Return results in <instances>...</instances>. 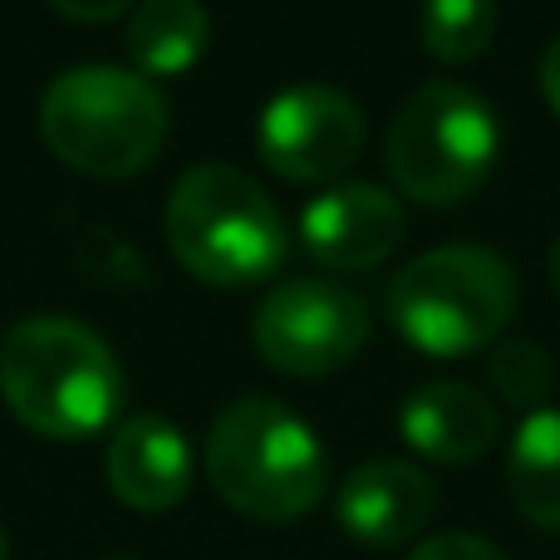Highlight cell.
<instances>
[{
	"label": "cell",
	"mask_w": 560,
	"mask_h": 560,
	"mask_svg": "<svg viewBox=\"0 0 560 560\" xmlns=\"http://www.w3.org/2000/svg\"><path fill=\"white\" fill-rule=\"evenodd\" d=\"M516 271L492 246H438L388 280V325L428 359L497 345L516 315Z\"/></svg>",
	"instance_id": "5"
},
{
	"label": "cell",
	"mask_w": 560,
	"mask_h": 560,
	"mask_svg": "<svg viewBox=\"0 0 560 560\" xmlns=\"http://www.w3.org/2000/svg\"><path fill=\"white\" fill-rule=\"evenodd\" d=\"M404 202L378 183H335L300 212V242L310 261L329 271H369L388 261L404 246Z\"/></svg>",
	"instance_id": "9"
},
{
	"label": "cell",
	"mask_w": 560,
	"mask_h": 560,
	"mask_svg": "<svg viewBox=\"0 0 560 560\" xmlns=\"http://www.w3.org/2000/svg\"><path fill=\"white\" fill-rule=\"evenodd\" d=\"M39 138L84 177H133L163 153L167 98L153 79L118 65H74L39 94Z\"/></svg>",
	"instance_id": "4"
},
{
	"label": "cell",
	"mask_w": 560,
	"mask_h": 560,
	"mask_svg": "<svg viewBox=\"0 0 560 560\" xmlns=\"http://www.w3.org/2000/svg\"><path fill=\"white\" fill-rule=\"evenodd\" d=\"M163 232L177 266L217 290L261 285L285 266L290 232L276 197L232 163H197L173 183Z\"/></svg>",
	"instance_id": "3"
},
{
	"label": "cell",
	"mask_w": 560,
	"mask_h": 560,
	"mask_svg": "<svg viewBox=\"0 0 560 560\" xmlns=\"http://www.w3.org/2000/svg\"><path fill=\"white\" fill-rule=\"evenodd\" d=\"M108 492L133 512H173L187 502L197 477V457L187 433L163 413H133L118 418L108 433V457H104Z\"/></svg>",
	"instance_id": "11"
},
{
	"label": "cell",
	"mask_w": 560,
	"mask_h": 560,
	"mask_svg": "<svg viewBox=\"0 0 560 560\" xmlns=\"http://www.w3.org/2000/svg\"><path fill=\"white\" fill-rule=\"evenodd\" d=\"M541 94H546V104L560 114V35L546 45V55H541Z\"/></svg>",
	"instance_id": "19"
},
{
	"label": "cell",
	"mask_w": 560,
	"mask_h": 560,
	"mask_svg": "<svg viewBox=\"0 0 560 560\" xmlns=\"http://www.w3.org/2000/svg\"><path fill=\"white\" fill-rule=\"evenodd\" d=\"M369 305L339 280H280L252 315V345L276 374L325 378L339 374L369 345Z\"/></svg>",
	"instance_id": "7"
},
{
	"label": "cell",
	"mask_w": 560,
	"mask_h": 560,
	"mask_svg": "<svg viewBox=\"0 0 560 560\" xmlns=\"http://www.w3.org/2000/svg\"><path fill=\"white\" fill-rule=\"evenodd\" d=\"M502 153L497 114L477 89L428 79L398 104L384 138V167L404 197L423 207H457L492 177Z\"/></svg>",
	"instance_id": "6"
},
{
	"label": "cell",
	"mask_w": 560,
	"mask_h": 560,
	"mask_svg": "<svg viewBox=\"0 0 560 560\" xmlns=\"http://www.w3.org/2000/svg\"><path fill=\"white\" fill-rule=\"evenodd\" d=\"M124 364L104 335L65 315H30L0 339V398L30 433L84 443L124 413Z\"/></svg>",
	"instance_id": "1"
},
{
	"label": "cell",
	"mask_w": 560,
	"mask_h": 560,
	"mask_svg": "<svg viewBox=\"0 0 560 560\" xmlns=\"http://www.w3.org/2000/svg\"><path fill=\"white\" fill-rule=\"evenodd\" d=\"M202 472L232 512L261 526H290L310 516L329 487L325 443L295 408L276 398H236L212 418Z\"/></svg>",
	"instance_id": "2"
},
{
	"label": "cell",
	"mask_w": 560,
	"mask_h": 560,
	"mask_svg": "<svg viewBox=\"0 0 560 560\" xmlns=\"http://www.w3.org/2000/svg\"><path fill=\"white\" fill-rule=\"evenodd\" d=\"M408 560H506V551L472 532H438V536H423L408 551Z\"/></svg>",
	"instance_id": "17"
},
{
	"label": "cell",
	"mask_w": 560,
	"mask_h": 560,
	"mask_svg": "<svg viewBox=\"0 0 560 560\" xmlns=\"http://www.w3.org/2000/svg\"><path fill=\"white\" fill-rule=\"evenodd\" d=\"M487 374H492L497 394H502L506 404L526 408V413L546 408V394H551V359H546V349L536 345V339H502V345L492 349Z\"/></svg>",
	"instance_id": "16"
},
{
	"label": "cell",
	"mask_w": 560,
	"mask_h": 560,
	"mask_svg": "<svg viewBox=\"0 0 560 560\" xmlns=\"http://www.w3.org/2000/svg\"><path fill=\"white\" fill-rule=\"evenodd\" d=\"M49 10H59L65 20H79V25H104V20H118L133 0H45Z\"/></svg>",
	"instance_id": "18"
},
{
	"label": "cell",
	"mask_w": 560,
	"mask_h": 560,
	"mask_svg": "<svg viewBox=\"0 0 560 560\" xmlns=\"http://www.w3.org/2000/svg\"><path fill=\"white\" fill-rule=\"evenodd\" d=\"M512 502L536 532L560 536V408H536L522 418L506 453Z\"/></svg>",
	"instance_id": "14"
},
{
	"label": "cell",
	"mask_w": 560,
	"mask_h": 560,
	"mask_svg": "<svg viewBox=\"0 0 560 560\" xmlns=\"http://www.w3.org/2000/svg\"><path fill=\"white\" fill-rule=\"evenodd\" d=\"M418 35L443 65H472L497 35V0H423Z\"/></svg>",
	"instance_id": "15"
},
{
	"label": "cell",
	"mask_w": 560,
	"mask_h": 560,
	"mask_svg": "<svg viewBox=\"0 0 560 560\" xmlns=\"http://www.w3.org/2000/svg\"><path fill=\"white\" fill-rule=\"evenodd\" d=\"M0 560H10V536H5V526H0Z\"/></svg>",
	"instance_id": "21"
},
{
	"label": "cell",
	"mask_w": 560,
	"mask_h": 560,
	"mask_svg": "<svg viewBox=\"0 0 560 560\" xmlns=\"http://www.w3.org/2000/svg\"><path fill=\"white\" fill-rule=\"evenodd\" d=\"M438 512V487L418 463H398V457H369L339 482L335 516L339 532L359 546L374 551H394L428 532Z\"/></svg>",
	"instance_id": "10"
},
{
	"label": "cell",
	"mask_w": 560,
	"mask_h": 560,
	"mask_svg": "<svg viewBox=\"0 0 560 560\" xmlns=\"http://www.w3.org/2000/svg\"><path fill=\"white\" fill-rule=\"evenodd\" d=\"M207 39H212V15L202 0H143L124 30V49L143 79H177L197 69Z\"/></svg>",
	"instance_id": "13"
},
{
	"label": "cell",
	"mask_w": 560,
	"mask_h": 560,
	"mask_svg": "<svg viewBox=\"0 0 560 560\" xmlns=\"http://www.w3.org/2000/svg\"><path fill=\"white\" fill-rule=\"evenodd\" d=\"M256 153L285 183H335L364 153V114L335 84H290L261 108Z\"/></svg>",
	"instance_id": "8"
},
{
	"label": "cell",
	"mask_w": 560,
	"mask_h": 560,
	"mask_svg": "<svg viewBox=\"0 0 560 560\" xmlns=\"http://www.w3.org/2000/svg\"><path fill=\"white\" fill-rule=\"evenodd\" d=\"M551 285H556V295H560V236L551 242Z\"/></svg>",
	"instance_id": "20"
},
{
	"label": "cell",
	"mask_w": 560,
	"mask_h": 560,
	"mask_svg": "<svg viewBox=\"0 0 560 560\" xmlns=\"http://www.w3.org/2000/svg\"><path fill=\"white\" fill-rule=\"evenodd\" d=\"M114 560H133V556H114Z\"/></svg>",
	"instance_id": "22"
},
{
	"label": "cell",
	"mask_w": 560,
	"mask_h": 560,
	"mask_svg": "<svg viewBox=\"0 0 560 560\" xmlns=\"http://www.w3.org/2000/svg\"><path fill=\"white\" fill-rule=\"evenodd\" d=\"M497 428H502L497 404L477 384H463V378L418 384L398 404V433H404V443L438 467H467L477 457H487L497 443Z\"/></svg>",
	"instance_id": "12"
}]
</instances>
